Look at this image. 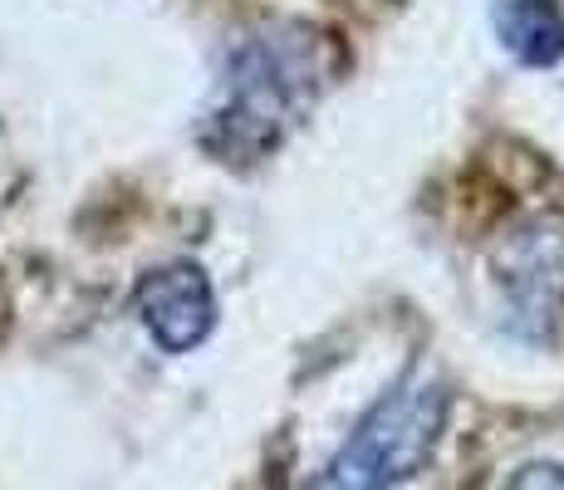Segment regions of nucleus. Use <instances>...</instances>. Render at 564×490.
I'll return each instance as SVG.
<instances>
[{"instance_id":"nucleus-1","label":"nucleus","mask_w":564,"mask_h":490,"mask_svg":"<svg viewBox=\"0 0 564 490\" xmlns=\"http://www.w3.org/2000/svg\"><path fill=\"white\" fill-rule=\"evenodd\" d=\"M334 69V45L314 25L280 20L226 54L221 89L206 108L202 143L206 152L226 162H256L270 157L314 104Z\"/></svg>"},{"instance_id":"nucleus-3","label":"nucleus","mask_w":564,"mask_h":490,"mask_svg":"<svg viewBox=\"0 0 564 490\" xmlns=\"http://www.w3.org/2000/svg\"><path fill=\"white\" fill-rule=\"evenodd\" d=\"M491 275L506 300V329L545 344L564 319V211H535L501 236Z\"/></svg>"},{"instance_id":"nucleus-2","label":"nucleus","mask_w":564,"mask_h":490,"mask_svg":"<svg viewBox=\"0 0 564 490\" xmlns=\"http://www.w3.org/2000/svg\"><path fill=\"white\" fill-rule=\"evenodd\" d=\"M452 388L442 378L398 383L383 402L368 407V417L349 432V442L329 456L314 490H398L417 471H427L442 432H447Z\"/></svg>"},{"instance_id":"nucleus-5","label":"nucleus","mask_w":564,"mask_h":490,"mask_svg":"<svg viewBox=\"0 0 564 490\" xmlns=\"http://www.w3.org/2000/svg\"><path fill=\"white\" fill-rule=\"evenodd\" d=\"M496 40L506 54L530 69H550L564 59V10L560 0H496L491 6Z\"/></svg>"},{"instance_id":"nucleus-4","label":"nucleus","mask_w":564,"mask_h":490,"mask_svg":"<svg viewBox=\"0 0 564 490\" xmlns=\"http://www.w3.org/2000/svg\"><path fill=\"white\" fill-rule=\"evenodd\" d=\"M133 309L162 353H192L216 329V294L197 260H167L133 290Z\"/></svg>"},{"instance_id":"nucleus-6","label":"nucleus","mask_w":564,"mask_h":490,"mask_svg":"<svg viewBox=\"0 0 564 490\" xmlns=\"http://www.w3.org/2000/svg\"><path fill=\"white\" fill-rule=\"evenodd\" d=\"M501 490H564V461H525Z\"/></svg>"}]
</instances>
